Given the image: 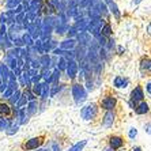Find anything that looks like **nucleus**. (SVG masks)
Here are the masks:
<instances>
[{
	"mask_svg": "<svg viewBox=\"0 0 151 151\" xmlns=\"http://www.w3.org/2000/svg\"><path fill=\"white\" fill-rule=\"evenodd\" d=\"M72 97H74V101L76 102L78 105L83 104L87 99V91L83 87V84H81V83L72 84Z\"/></svg>",
	"mask_w": 151,
	"mask_h": 151,
	"instance_id": "2",
	"label": "nucleus"
},
{
	"mask_svg": "<svg viewBox=\"0 0 151 151\" xmlns=\"http://www.w3.org/2000/svg\"><path fill=\"white\" fill-rule=\"evenodd\" d=\"M101 35H104V37H106V38H108V37H110V35L113 34V29H112V25H110V23H104V26H102L101 27Z\"/></svg>",
	"mask_w": 151,
	"mask_h": 151,
	"instance_id": "16",
	"label": "nucleus"
},
{
	"mask_svg": "<svg viewBox=\"0 0 151 151\" xmlns=\"http://www.w3.org/2000/svg\"><path fill=\"white\" fill-rule=\"evenodd\" d=\"M38 151H48V150H38Z\"/></svg>",
	"mask_w": 151,
	"mask_h": 151,
	"instance_id": "39",
	"label": "nucleus"
},
{
	"mask_svg": "<svg viewBox=\"0 0 151 151\" xmlns=\"http://www.w3.org/2000/svg\"><path fill=\"white\" fill-rule=\"evenodd\" d=\"M117 50H119V55H123L124 48H123V46H119V48H117Z\"/></svg>",
	"mask_w": 151,
	"mask_h": 151,
	"instance_id": "36",
	"label": "nucleus"
},
{
	"mask_svg": "<svg viewBox=\"0 0 151 151\" xmlns=\"http://www.w3.org/2000/svg\"><path fill=\"white\" fill-rule=\"evenodd\" d=\"M113 121H114V113H113L112 110H108L106 114H105V117H104V125L110 127L113 124Z\"/></svg>",
	"mask_w": 151,
	"mask_h": 151,
	"instance_id": "17",
	"label": "nucleus"
},
{
	"mask_svg": "<svg viewBox=\"0 0 151 151\" xmlns=\"http://www.w3.org/2000/svg\"><path fill=\"white\" fill-rule=\"evenodd\" d=\"M86 144H87V140H82V142H79V143H76L75 146H72L68 151H82Z\"/></svg>",
	"mask_w": 151,
	"mask_h": 151,
	"instance_id": "26",
	"label": "nucleus"
},
{
	"mask_svg": "<svg viewBox=\"0 0 151 151\" xmlns=\"http://www.w3.org/2000/svg\"><path fill=\"white\" fill-rule=\"evenodd\" d=\"M42 86H44V83H34L33 84V94L35 95V97H40L42 93Z\"/></svg>",
	"mask_w": 151,
	"mask_h": 151,
	"instance_id": "24",
	"label": "nucleus"
},
{
	"mask_svg": "<svg viewBox=\"0 0 151 151\" xmlns=\"http://www.w3.org/2000/svg\"><path fill=\"white\" fill-rule=\"evenodd\" d=\"M22 3V0H7L6 1V7L8 8V10H14L17 6H19V4Z\"/></svg>",
	"mask_w": 151,
	"mask_h": 151,
	"instance_id": "25",
	"label": "nucleus"
},
{
	"mask_svg": "<svg viewBox=\"0 0 151 151\" xmlns=\"http://www.w3.org/2000/svg\"><path fill=\"white\" fill-rule=\"evenodd\" d=\"M132 151H142V148H140V147H136V148H134Z\"/></svg>",
	"mask_w": 151,
	"mask_h": 151,
	"instance_id": "37",
	"label": "nucleus"
},
{
	"mask_svg": "<svg viewBox=\"0 0 151 151\" xmlns=\"http://www.w3.org/2000/svg\"><path fill=\"white\" fill-rule=\"evenodd\" d=\"M37 108H38V104L37 101H30L29 102V106L26 108V113H27V116H32L37 112Z\"/></svg>",
	"mask_w": 151,
	"mask_h": 151,
	"instance_id": "20",
	"label": "nucleus"
},
{
	"mask_svg": "<svg viewBox=\"0 0 151 151\" xmlns=\"http://www.w3.org/2000/svg\"><path fill=\"white\" fill-rule=\"evenodd\" d=\"M104 151H113V150H110V148H106V150H104Z\"/></svg>",
	"mask_w": 151,
	"mask_h": 151,
	"instance_id": "38",
	"label": "nucleus"
},
{
	"mask_svg": "<svg viewBox=\"0 0 151 151\" xmlns=\"http://www.w3.org/2000/svg\"><path fill=\"white\" fill-rule=\"evenodd\" d=\"M136 135H137V131L135 129V128H131V131H129V137L131 139H134Z\"/></svg>",
	"mask_w": 151,
	"mask_h": 151,
	"instance_id": "33",
	"label": "nucleus"
},
{
	"mask_svg": "<svg viewBox=\"0 0 151 151\" xmlns=\"http://www.w3.org/2000/svg\"><path fill=\"white\" fill-rule=\"evenodd\" d=\"M143 0H132V6H137V4H140Z\"/></svg>",
	"mask_w": 151,
	"mask_h": 151,
	"instance_id": "34",
	"label": "nucleus"
},
{
	"mask_svg": "<svg viewBox=\"0 0 151 151\" xmlns=\"http://www.w3.org/2000/svg\"><path fill=\"white\" fill-rule=\"evenodd\" d=\"M116 105H117V99H116V97H113V95H108V97H105V98L101 101V108L105 109L106 112H108V110H113L116 108Z\"/></svg>",
	"mask_w": 151,
	"mask_h": 151,
	"instance_id": "7",
	"label": "nucleus"
},
{
	"mask_svg": "<svg viewBox=\"0 0 151 151\" xmlns=\"http://www.w3.org/2000/svg\"><path fill=\"white\" fill-rule=\"evenodd\" d=\"M49 88L50 86L48 83H44V86H42V93L40 97H42V99H46L48 98V95H49Z\"/></svg>",
	"mask_w": 151,
	"mask_h": 151,
	"instance_id": "27",
	"label": "nucleus"
},
{
	"mask_svg": "<svg viewBox=\"0 0 151 151\" xmlns=\"http://www.w3.org/2000/svg\"><path fill=\"white\" fill-rule=\"evenodd\" d=\"M140 70L143 71H147V72H150L151 70V61H150V57H143L140 61Z\"/></svg>",
	"mask_w": 151,
	"mask_h": 151,
	"instance_id": "19",
	"label": "nucleus"
},
{
	"mask_svg": "<svg viewBox=\"0 0 151 151\" xmlns=\"http://www.w3.org/2000/svg\"><path fill=\"white\" fill-rule=\"evenodd\" d=\"M102 1L105 3V6L108 7V11H109L110 14L114 17V19L120 21V18H121V12H120L117 4L114 3V0H102Z\"/></svg>",
	"mask_w": 151,
	"mask_h": 151,
	"instance_id": "6",
	"label": "nucleus"
},
{
	"mask_svg": "<svg viewBox=\"0 0 151 151\" xmlns=\"http://www.w3.org/2000/svg\"><path fill=\"white\" fill-rule=\"evenodd\" d=\"M148 110H150V106H148L147 102L142 101L139 105H136V108H135V112L137 113V114H146V113H148Z\"/></svg>",
	"mask_w": 151,
	"mask_h": 151,
	"instance_id": "15",
	"label": "nucleus"
},
{
	"mask_svg": "<svg viewBox=\"0 0 151 151\" xmlns=\"http://www.w3.org/2000/svg\"><path fill=\"white\" fill-rule=\"evenodd\" d=\"M21 40H22V42H23V45H25L26 48H30V46L34 45V40H33L32 37L27 34V33L22 34V35H21Z\"/></svg>",
	"mask_w": 151,
	"mask_h": 151,
	"instance_id": "18",
	"label": "nucleus"
},
{
	"mask_svg": "<svg viewBox=\"0 0 151 151\" xmlns=\"http://www.w3.org/2000/svg\"><path fill=\"white\" fill-rule=\"evenodd\" d=\"M109 144H110V150H119L124 146V140L123 137L120 136H112L109 140Z\"/></svg>",
	"mask_w": 151,
	"mask_h": 151,
	"instance_id": "11",
	"label": "nucleus"
},
{
	"mask_svg": "<svg viewBox=\"0 0 151 151\" xmlns=\"http://www.w3.org/2000/svg\"><path fill=\"white\" fill-rule=\"evenodd\" d=\"M18 117H19V124L27 123V113H26V109L19 108V110H18Z\"/></svg>",
	"mask_w": 151,
	"mask_h": 151,
	"instance_id": "22",
	"label": "nucleus"
},
{
	"mask_svg": "<svg viewBox=\"0 0 151 151\" xmlns=\"http://www.w3.org/2000/svg\"><path fill=\"white\" fill-rule=\"evenodd\" d=\"M65 72H67L68 79H75V78L78 76V72H79V64H78L76 60H68Z\"/></svg>",
	"mask_w": 151,
	"mask_h": 151,
	"instance_id": "4",
	"label": "nucleus"
},
{
	"mask_svg": "<svg viewBox=\"0 0 151 151\" xmlns=\"http://www.w3.org/2000/svg\"><path fill=\"white\" fill-rule=\"evenodd\" d=\"M78 42L75 38H65L60 42V49L63 50H75Z\"/></svg>",
	"mask_w": 151,
	"mask_h": 151,
	"instance_id": "9",
	"label": "nucleus"
},
{
	"mask_svg": "<svg viewBox=\"0 0 151 151\" xmlns=\"http://www.w3.org/2000/svg\"><path fill=\"white\" fill-rule=\"evenodd\" d=\"M6 132H7L8 135H14V134H17L18 132V125H10L6 129Z\"/></svg>",
	"mask_w": 151,
	"mask_h": 151,
	"instance_id": "31",
	"label": "nucleus"
},
{
	"mask_svg": "<svg viewBox=\"0 0 151 151\" xmlns=\"http://www.w3.org/2000/svg\"><path fill=\"white\" fill-rule=\"evenodd\" d=\"M131 102H134V104H136V102L139 101H143L144 99V91H143V87L142 86H136V87L131 91Z\"/></svg>",
	"mask_w": 151,
	"mask_h": 151,
	"instance_id": "8",
	"label": "nucleus"
},
{
	"mask_svg": "<svg viewBox=\"0 0 151 151\" xmlns=\"http://www.w3.org/2000/svg\"><path fill=\"white\" fill-rule=\"evenodd\" d=\"M12 46V42L8 40L7 34H0V48L4 50H8Z\"/></svg>",
	"mask_w": 151,
	"mask_h": 151,
	"instance_id": "14",
	"label": "nucleus"
},
{
	"mask_svg": "<svg viewBox=\"0 0 151 151\" xmlns=\"http://www.w3.org/2000/svg\"><path fill=\"white\" fill-rule=\"evenodd\" d=\"M41 144H42V139H41V137H33V139L27 140L25 144H23V148H25V150H29V151L37 150Z\"/></svg>",
	"mask_w": 151,
	"mask_h": 151,
	"instance_id": "10",
	"label": "nucleus"
},
{
	"mask_svg": "<svg viewBox=\"0 0 151 151\" xmlns=\"http://www.w3.org/2000/svg\"><path fill=\"white\" fill-rule=\"evenodd\" d=\"M128 83H129V81L124 76H120V75H117V76L113 79V86L116 88H124L128 86Z\"/></svg>",
	"mask_w": 151,
	"mask_h": 151,
	"instance_id": "12",
	"label": "nucleus"
},
{
	"mask_svg": "<svg viewBox=\"0 0 151 151\" xmlns=\"http://www.w3.org/2000/svg\"><path fill=\"white\" fill-rule=\"evenodd\" d=\"M105 21H104V18H95V19H90L88 21V25H87V29H86V32L88 34L91 35L93 38H95L97 35L101 34V27L104 26Z\"/></svg>",
	"mask_w": 151,
	"mask_h": 151,
	"instance_id": "1",
	"label": "nucleus"
},
{
	"mask_svg": "<svg viewBox=\"0 0 151 151\" xmlns=\"http://www.w3.org/2000/svg\"><path fill=\"white\" fill-rule=\"evenodd\" d=\"M150 86H151L150 82H147V84H146V88H147V93H148V94L151 93V87H150Z\"/></svg>",
	"mask_w": 151,
	"mask_h": 151,
	"instance_id": "35",
	"label": "nucleus"
},
{
	"mask_svg": "<svg viewBox=\"0 0 151 151\" xmlns=\"http://www.w3.org/2000/svg\"><path fill=\"white\" fill-rule=\"evenodd\" d=\"M44 3H45L44 0H30L27 11L34 15H37V17H40V15H41V10H42V7H44Z\"/></svg>",
	"mask_w": 151,
	"mask_h": 151,
	"instance_id": "5",
	"label": "nucleus"
},
{
	"mask_svg": "<svg viewBox=\"0 0 151 151\" xmlns=\"http://www.w3.org/2000/svg\"><path fill=\"white\" fill-rule=\"evenodd\" d=\"M50 64H52V57L48 53L41 55V57H40V65H41L42 70H48L50 67Z\"/></svg>",
	"mask_w": 151,
	"mask_h": 151,
	"instance_id": "13",
	"label": "nucleus"
},
{
	"mask_svg": "<svg viewBox=\"0 0 151 151\" xmlns=\"http://www.w3.org/2000/svg\"><path fill=\"white\" fill-rule=\"evenodd\" d=\"M11 113V108L7 105V104H4V102H0V114H3V116H8Z\"/></svg>",
	"mask_w": 151,
	"mask_h": 151,
	"instance_id": "23",
	"label": "nucleus"
},
{
	"mask_svg": "<svg viewBox=\"0 0 151 151\" xmlns=\"http://www.w3.org/2000/svg\"><path fill=\"white\" fill-rule=\"evenodd\" d=\"M23 94L26 95V98H27V102H30V101H35V95L33 94V93L30 91L29 88H26V90H25V93H23Z\"/></svg>",
	"mask_w": 151,
	"mask_h": 151,
	"instance_id": "30",
	"label": "nucleus"
},
{
	"mask_svg": "<svg viewBox=\"0 0 151 151\" xmlns=\"http://www.w3.org/2000/svg\"><path fill=\"white\" fill-rule=\"evenodd\" d=\"M10 120L8 119H4V117H0V129L1 131H6L10 127Z\"/></svg>",
	"mask_w": 151,
	"mask_h": 151,
	"instance_id": "28",
	"label": "nucleus"
},
{
	"mask_svg": "<svg viewBox=\"0 0 151 151\" xmlns=\"http://www.w3.org/2000/svg\"><path fill=\"white\" fill-rule=\"evenodd\" d=\"M95 116H97V106L95 105L91 104V105H87V106H84V108H82L81 117L84 121H90V120H93Z\"/></svg>",
	"mask_w": 151,
	"mask_h": 151,
	"instance_id": "3",
	"label": "nucleus"
},
{
	"mask_svg": "<svg viewBox=\"0 0 151 151\" xmlns=\"http://www.w3.org/2000/svg\"><path fill=\"white\" fill-rule=\"evenodd\" d=\"M12 93H14V90H12V88H10V87H7L3 91V98H10L11 95H12Z\"/></svg>",
	"mask_w": 151,
	"mask_h": 151,
	"instance_id": "32",
	"label": "nucleus"
},
{
	"mask_svg": "<svg viewBox=\"0 0 151 151\" xmlns=\"http://www.w3.org/2000/svg\"><path fill=\"white\" fill-rule=\"evenodd\" d=\"M67 63H68V60L67 59H64L63 56H60L59 57V61H57V65H56V70L57 71H65V68H67Z\"/></svg>",
	"mask_w": 151,
	"mask_h": 151,
	"instance_id": "21",
	"label": "nucleus"
},
{
	"mask_svg": "<svg viewBox=\"0 0 151 151\" xmlns=\"http://www.w3.org/2000/svg\"><path fill=\"white\" fill-rule=\"evenodd\" d=\"M21 94H22V93L19 91V90H15V91L12 93V95L8 98L11 101V104H14V105H15V104H17V101L19 99V97H21Z\"/></svg>",
	"mask_w": 151,
	"mask_h": 151,
	"instance_id": "29",
	"label": "nucleus"
}]
</instances>
